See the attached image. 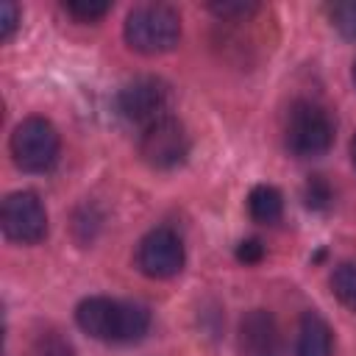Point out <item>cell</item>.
Masks as SVG:
<instances>
[{
  "label": "cell",
  "mask_w": 356,
  "mask_h": 356,
  "mask_svg": "<svg viewBox=\"0 0 356 356\" xmlns=\"http://www.w3.org/2000/svg\"><path fill=\"white\" fill-rule=\"evenodd\" d=\"M75 323L83 334L100 342H136L150 328V312L128 300L86 298L75 309Z\"/></svg>",
  "instance_id": "6da1fadb"
},
{
  "label": "cell",
  "mask_w": 356,
  "mask_h": 356,
  "mask_svg": "<svg viewBox=\"0 0 356 356\" xmlns=\"http://www.w3.org/2000/svg\"><path fill=\"white\" fill-rule=\"evenodd\" d=\"M122 33L131 50L145 53V56H159L178 44L181 17L167 3H142L128 11Z\"/></svg>",
  "instance_id": "7a4b0ae2"
},
{
  "label": "cell",
  "mask_w": 356,
  "mask_h": 356,
  "mask_svg": "<svg viewBox=\"0 0 356 356\" xmlns=\"http://www.w3.org/2000/svg\"><path fill=\"white\" fill-rule=\"evenodd\" d=\"M284 142L289 153L298 159L323 156L334 145V117L320 103L300 100L289 108V117L284 125Z\"/></svg>",
  "instance_id": "3957f363"
},
{
  "label": "cell",
  "mask_w": 356,
  "mask_h": 356,
  "mask_svg": "<svg viewBox=\"0 0 356 356\" xmlns=\"http://www.w3.org/2000/svg\"><path fill=\"white\" fill-rule=\"evenodd\" d=\"M61 139L50 120L28 117L11 134V156L14 164L25 172H47L58 161Z\"/></svg>",
  "instance_id": "277c9868"
},
{
  "label": "cell",
  "mask_w": 356,
  "mask_h": 356,
  "mask_svg": "<svg viewBox=\"0 0 356 356\" xmlns=\"http://www.w3.org/2000/svg\"><path fill=\"white\" fill-rule=\"evenodd\" d=\"M139 156L153 170H172L189 156V134L175 117L150 122L139 136Z\"/></svg>",
  "instance_id": "5b68a950"
},
{
  "label": "cell",
  "mask_w": 356,
  "mask_h": 356,
  "mask_svg": "<svg viewBox=\"0 0 356 356\" xmlns=\"http://www.w3.org/2000/svg\"><path fill=\"white\" fill-rule=\"evenodd\" d=\"M167 106H170V89L161 78H153V75H142V78L128 81L117 95L120 114L128 122H136L142 128L167 117Z\"/></svg>",
  "instance_id": "8992f818"
},
{
  "label": "cell",
  "mask_w": 356,
  "mask_h": 356,
  "mask_svg": "<svg viewBox=\"0 0 356 356\" xmlns=\"http://www.w3.org/2000/svg\"><path fill=\"white\" fill-rule=\"evenodd\" d=\"M3 234L19 245H36L47 234V211L33 192H11L0 209Z\"/></svg>",
  "instance_id": "52a82bcc"
},
{
  "label": "cell",
  "mask_w": 356,
  "mask_h": 356,
  "mask_svg": "<svg viewBox=\"0 0 356 356\" xmlns=\"http://www.w3.org/2000/svg\"><path fill=\"white\" fill-rule=\"evenodd\" d=\"M136 267L147 278H172L184 267V242L172 228H153L136 245Z\"/></svg>",
  "instance_id": "ba28073f"
},
{
  "label": "cell",
  "mask_w": 356,
  "mask_h": 356,
  "mask_svg": "<svg viewBox=\"0 0 356 356\" xmlns=\"http://www.w3.org/2000/svg\"><path fill=\"white\" fill-rule=\"evenodd\" d=\"M239 350L242 356H281V328L267 309H253L239 320Z\"/></svg>",
  "instance_id": "9c48e42d"
},
{
  "label": "cell",
  "mask_w": 356,
  "mask_h": 356,
  "mask_svg": "<svg viewBox=\"0 0 356 356\" xmlns=\"http://www.w3.org/2000/svg\"><path fill=\"white\" fill-rule=\"evenodd\" d=\"M334 337L328 323L317 312H303L298 323V339H295V356H331Z\"/></svg>",
  "instance_id": "30bf717a"
},
{
  "label": "cell",
  "mask_w": 356,
  "mask_h": 356,
  "mask_svg": "<svg viewBox=\"0 0 356 356\" xmlns=\"http://www.w3.org/2000/svg\"><path fill=\"white\" fill-rule=\"evenodd\" d=\"M248 211H250V217H253L256 222L273 225V222H278L281 214H284V197H281V192H278L275 186L259 184V186H253L250 195H248Z\"/></svg>",
  "instance_id": "8fae6325"
},
{
  "label": "cell",
  "mask_w": 356,
  "mask_h": 356,
  "mask_svg": "<svg viewBox=\"0 0 356 356\" xmlns=\"http://www.w3.org/2000/svg\"><path fill=\"white\" fill-rule=\"evenodd\" d=\"M331 292L342 306L356 312V261H342L331 275Z\"/></svg>",
  "instance_id": "7c38bea8"
},
{
  "label": "cell",
  "mask_w": 356,
  "mask_h": 356,
  "mask_svg": "<svg viewBox=\"0 0 356 356\" xmlns=\"http://www.w3.org/2000/svg\"><path fill=\"white\" fill-rule=\"evenodd\" d=\"M303 200H306L309 209L325 211L331 206V200H334V189L323 175H309V181L303 186Z\"/></svg>",
  "instance_id": "4fadbf2b"
},
{
  "label": "cell",
  "mask_w": 356,
  "mask_h": 356,
  "mask_svg": "<svg viewBox=\"0 0 356 356\" xmlns=\"http://www.w3.org/2000/svg\"><path fill=\"white\" fill-rule=\"evenodd\" d=\"M61 8H64L72 19H78V22H95V19L106 17L111 6L103 3V0H67Z\"/></svg>",
  "instance_id": "5bb4252c"
},
{
  "label": "cell",
  "mask_w": 356,
  "mask_h": 356,
  "mask_svg": "<svg viewBox=\"0 0 356 356\" xmlns=\"http://www.w3.org/2000/svg\"><path fill=\"white\" fill-rule=\"evenodd\" d=\"M328 17L339 33L356 39V3H334L328 6Z\"/></svg>",
  "instance_id": "9a60e30c"
},
{
  "label": "cell",
  "mask_w": 356,
  "mask_h": 356,
  "mask_svg": "<svg viewBox=\"0 0 356 356\" xmlns=\"http://www.w3.org/2000/svg\"><path fill=\"white\" fill-rule=\"evenodd\" d=\"M256 3H245V0H225V3H209V11L220 19H245L256 11Z\"/></svg>",
  "instance_id": "2e32d148"
},
{
  "label": "cell",
  "mask_w": 356,
  "mask_h": 356,
  "mask_svg": "<svg viewBox=\"0 0 356 356\" xmlns=\"http://www.w3.org/2000/svg\"><path fill=\"white\" fill-rule=\"evenodd\" d=\"M17 22H19V11H17V6H14L11 0H6V3L0 6V36H3V39H11Z\"/></svg>",
  "instance_id": "e0dca14e"
},
{
  "label": "cell",
  "mask_w": 356,
  "mask_h": 356,
  "mask_svg": "<svg viewBox=\"0 0 356 356\" xmlns=\"http://www.w3.org/2000/svg\"><path fill=\"white\" fill-rule=\"evenodd\" d=\"M261 256H264V245L259 239H245L236 248V259L245 264H256V261H261Z\"/></svg>",
  "instance_id": "ac0fdd59"
},
{
  "label": "cell",
  "mask_w": 356,
  "mask_h": 356,
  "mask_svg": "<svg viewBox=\"0 0 356 356\" xmlns=\"http://www.w3.org/2000/svg\"><path fill=\"white\" fill-rule=\"evenodd\" d=\"M350 161H353V170H356V134L350 139Z\"/></svg>",
  "instance_id": "d6986e66"
},
{
  "label": "cell",
  "mask_w": 356,
  "mask_h": 356,
  "mask_svg": "<svg viewBox=\"0 0 356 356\" xmlns=\"http://www.w3.org/2000/svg\"><path fill=\"white\" fill-rule=\"evenodd\" d=\"M350 75H353V83H356V61H353V70H350Z\"/></svg>",
  "instance_id": "ffe728a7"
}]
</instances>
